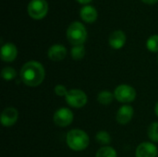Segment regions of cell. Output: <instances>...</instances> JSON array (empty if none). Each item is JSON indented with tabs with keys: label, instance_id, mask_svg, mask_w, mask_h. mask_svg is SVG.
I'll use <instances>...</instances> for the list:
<instances>
[{
	"label": "cell",
	"instance_id": "cell-1",
	"mask_svg": "<svg viewBox=\"0 0 158 157\" xmlns=\"http://www.w3.org/2000/svg\"><path fill=\"white\" fill-rule=\"evenodd\" d=\"M19 77L25 85L29 87H37L44 81L45 69L40 62L31 60L21 67Z\"/></svg>",
	"mask_w": 158,
	"mask_h": 157
},
{
	"label": "cell",
	"instance_id": "cell-12",
	"mask_svg": "<svg viewBox=\"0 0 158 157\" xmlns=\"http://www.w3.org/2000/svg\"><path fill=\"white\" fill-rule=\"evenodd\" d=\"M18 56V49L12 43H6L1 47V59L4 62H12Z\"/></svg>",
	"mask_w": 158,
	"mask_h": 157
},
{
	"label": "cell",
	"instance_id": "cell-8",
	"mask_svg": "<svg viewBox=\"0 0 158 157\" xmlns=\"http://www.w3.org/2000/svg\"><path fill=\"white\" fill-rule=\"evenodd\" d=\"M19 118V112L15 107H6L1 114V124L6 128H10L16 124Z\"/></svg>",
	"mask_w": 158,
	"mask_h": 157
},
{
	"label": "cell",
	"instance_id": "cell-7",
	"mask_svg": "<svg viewBox=\"0 0 158 157\" xmlns=\"http://www.w3.org/2000/svg\"><path fill=\"white\" fill-rule=\"evenodd\" d=\"M73 119H74L73 112L67 107L58 108L53 116L54 123L60 128H66L69 126L73 122Z\"/></svg>",
	"mask_w": 158,
	"mask_h": 157
},
{
	"label": "cell",
	"instance_id": "cell-3",
	"mask_svg": "<svg viewBox=\"0 0 158 157\" xmlns=\"http://www.w3.org/2000/svg\"><path fill=\"white\" fill-rule=\"evenodd\" d=\"M67 38L69 42L74 45H81L87 39V31L81 22H72L67 30Z\"/></svg>",
	"mask_w": 158,
	"mask_h": 157
},
{
	"label": "cell",
	"instance_id": "cell-22",
	"mask_svg": "<svg viewBox=\"0 0 158 157\" xmlns=\"http://www.w3.org/2000/svg\"><path fill=\"white\" fill-rule=\"evenodd\" d=\"M68 93H69L68 89L62 84H57L55 87V93L59 97H66Z\"/></svg>",
	"mask_w": 158,
	"mask_h": 157
},
{
	"label": "cell",
	"instance_id": "cell-11",
	"mask_svg": "<svg viewBox=\"0 0 158 157\" xmlns=\"http://www.w3.org/2000/svg\"><path fill=\"white\" fill-rule=\"evenodd\" d=\"M126 34L124 31L118 30L113 31L108 38V43L109 45L113 48V49H120L124 46V44L126 43Z\"/></svg>",
	"mask_w": 158,
	"mask_h": 157
},
{
	"label": "cell",
	"instance_id": "cell-16",
	"mask_svg": "<svg viewBox=\"0 0 158 157\" xmlns=\"http://www.w3.org/2000/svg\"><path fill=\"white\" fill-rule=\"evenodd\" d=\"M70 55H71V57L74 59V60H81L84 56H85V47L83 44L81 45H74L71 50H70Z\"/></svg>",
	"mask_w": 158,
	"mask_h": 157
},
{
	"label": "cell",
	"instance_id": "cell-4",
	"mask_svg": "<svg viewBox=\"0 0 158 157\" xmlns=\"http://www.w3.org/2000/svg\"><path fill=\"white\" fill-rule=\"evenodd\" d=\"M136 91L133 87L127 84H120L114 91L115 99L122 104H129L135 100Z\"/></svg>",
	"mask_w": 158,
	"mask_h": 157
},
{
	"label": "cell",
	"instance_id": "cell-13",
	"mask_svg": "<svg viewBox=\"0 0 158 157\" xmlns=\"http://www.w3.org/2000/svg\"><path fill=\"white\" fill-rule=\"evenodd\" d=\"M47 56L52 61H61L67 56V48L62 44H54L48 49Z\"/></svg>",
	"mask_w": 158,
	"mask_h": 157
},
{
	"label": "cell",
	"instance_id": "cell-6",
	"mask_svg": "<svg viewBox=\"0 0 158 157\" xmlns=\"http://www.w3.org/2000/svg\"><path fill=\"white\" fill-rule=\"evenodd\" d=\"M28 14L34 19H41L47 14L48 5L45 0H31L28 4Z\"/></svg>",
	"mask_w": 158,
	"mask_h": 157
},
{
	"label": "cell",
	"instance_id": "cell-18",
	"mask_svg": "<svg viewBox=\"0 0 158 157\" xmlns=\"http://www.w3.org/2000/svg\"><path fill=\"white\" fill-rule=\"evenodd\" d=\"M95 140L98 142V143L107 146L111 143V136L107 131L101 130L97 132V134L95 135Z\"/></svg>",
	"mask_w": 158,
	"mask_h": 157
},
{
	"label": "cell",
	"instance_id": "cell-24",
	"mask_svg": "<svg viewBox=\"0 0 158 157\" xmlns=\"http://www.w3.org/2000/svg\"><path fill=\"white\" fill-rule=\"evenodd\" d=\"M78 2H80L81 4H87L89 2H91L92 0H77Z\"/></svg>",
	"mask_w": 158,
	"mask_h": 157
},
{
	"label": "cell",
	"instance_id": "cell-14",
	"mask_svg": "<svg viewBox=\"0 0 158 157\" xmlns=\"http://www.w3.org/2000/svg\"><path fill=\"white\" fill-rule=\"evenodd\" d=\"M80 15H81V18L85 22H88V23L94 22L98 16L97 10L94 6H89V5H86L81 7V11H80Z\"/></svg>",
	"mask_w": 158,
	"mask_h": 157
},
{
	"label": "cell",
	"instance_id": "cell-26",
	"mask_svg": "<svg viewBox=\"0 0 158 157\" xmlns=\"http://www.w3.org/2000/svg\"><path fill=\"white\" fill-rule=\"evenodd\" d=\"M157 61H158V56H157Z\"/></svg>",
	"mask_w": 158,
	"mask_h": 157
},
{
	"label": "cell",
	"instance_id": "cell-20",
	"mask_svg": "<svg viewBox=\"0 0 158 157\" xmlns=\"http://www.w3.org/2000/svg\"><path fill=\"white\" fill-rule=\"evenodd\" d=\"M1 77L5 81H12L17 77V72L12 67H5L1 70Z\"/></svg>",
	"mask_w": 158,
	"mask_h": 157
},
{
	"label": "cell",
	"instance_id": "cell-23",
	"mask_svg": "<svg viewBox=\"0 0 158 157\" xmlns=\"http://www.w3.org/2000/svg\"><path fill=\"white\" fill-rule=\"evenodd\" d=\"M143 2H144L145 4H148V5H154V4L157 3L158 0H143Z\"/></svg>",
	"mask_w": 158,
	"mask_h": 157
},
{
	"label": "cell",
	"instance_id": "cell-17",
	"mask_svg": "<svg viewBox=\"0 0 158 157\" xmlns=\"http://www.w3.org/2000/svg\"><path fill=\"white\" fill-rule=\"evenodd\" d=\"M95 157H118V155L113 147L103 146L96 152Z\"/></svg>",
	"mask_w": 158,
	"mask_h": 157
},
{
	"label": "cell",
	"instance_id": "cell-15",
	"mask_svg": "<svg viewBox=\"0 0 158 157\" xmlns=\"http://www.w3.org/2000/svg\"><path fill=\"white\" fill-rule=\"evenodd\" d=\"M115 96L114 93H112L111 92L107 91V90H104L102 92H100L97 95V102L100 105H108L112 103V101L114 100Z\"/></svg>",
	"mask_w": 158,
	"mask_h": 157
},
{
	"label": "cell",
	"instance_id": "cell-21",
	"mask_svg": "<svg viewBox=\"0 0 158 157\" xmlns=\"http://www.w3.org/2000/svg\"><path fill=\"white\" fill-rule=\"evenodd\" d=\"M147 135L152 142L158 143V122H153L148 127Z\"/></svg>",
	"mask_w": 158,
	"mask_h": 157
},
{
	"label": "cell",
	"instance_id": "cell-10",
	"mask_svg": "<svg viewBox=\"0 0 158 157\" xmlns=\"http://www.w3.org/2000/svg\"><path fill=\"white\" fill-rule=\"evenodd\" d=\"M133 114H134L133 107L129 105H124L117 112L116 115L117 122L120 125H126L132 119Z\"/></svg>",
	"mask_w": 158,
	"mask_h": 157
},
{
	"label": "cell",
	"instance_id": "cell-25",
	"mask_svg": "<svg viewBox=\"0 0 158 157\" xmlns=\"http://www.w3.org/2000/svg\"><path fill=\"white\" fill-rule=\"evenodd\" d=\"M155 113H156V115L158 117V102L156 103V106H155Z\"/></svg>",
	"mask_w": 158,
	"mask_h": 157
},
{
	"label": "cell",
	"instance_id": "cell-2",
	"mask_svg": "<svg viewBox=\"0 0 158 157\" xmlns=\"http://www.w3.org/2000/svg\"><path fill=\"white\" fill-rule=\"evenodd\" d=\"M66 142L69 149L74 152H81L87 149L90 144V138L88 134L81 130L74 129L68 132Z\"/></svg>",
	"mask_w": 158,
	"mask_h": 157
},
{
	"label": "cell",
	"instance_id": "cell-9",
	"mask_svg": "<svg viewBox=\"0 0 158 157\" xmlns=\"http://www.w3.org/2000/svg\"><path fill=\"white\" fill-rule=\"evenodd\" d=\"M135 155L136 157H156L157 148L153 143L144 142L138 145Z\"/></svg>",
	"mask_w": 158,
	"mask_h": 157
},
{
	"label": "cell",
	"instance_id": "cell-5",
	"mask_svg": "<svg viewBox=\"0 0 158 157\" xmlns=\"http://www.w3.org/2000/svg\"><path fill=\"white\" fill-rule=\"evenodd\" d=\"M67 104L74 108H81L86 105L88 97L86 93L80 89H71L65 97Z\"/></svg>",
	"mask_w": 158,
	"mask_h": 157
},
{
	"label": "cell",
	"instance_id": "cell-19",
	"mask_svg": "<svg viewBox=\"0 0 158 157\" xmlns=\"http://www.w3.org/2000/svg\"><path fill=\"white\" fill-rule=\"evenodd\" d=\"M146 47L150 52L158 53V34H154L146 41Z\"/></svg>",
	"mask_w": 158,
	"mask_h": 157
}]
</instances>
